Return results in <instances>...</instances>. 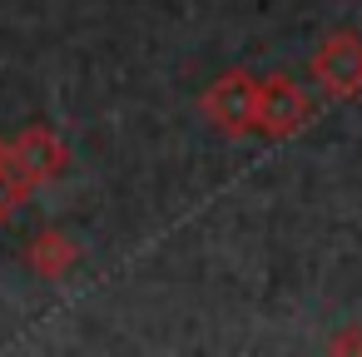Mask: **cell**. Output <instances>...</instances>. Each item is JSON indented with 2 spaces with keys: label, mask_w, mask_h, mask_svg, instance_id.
Instances as JSON below:
<instances>
[{
  "label": "cell",
  "mask_w": 362,
  "mask_h": 357,
  "mask_svg": "<svg viewBox=\"0 0 362 357\" xmlns=\"http://www.w3.org/2000/svg\"><path fill=\"white\" fill-rule=\"evenodd\" d=\"M313 119V100L293 75H263L258 80V100H253V129L268 139H288Z\"/></svg>",
  "instance_id": "3"
},
{
  "label": "cell",
  "mask_w": 362,
  "mask_h": 357,
  "mask_svg": "<svg viewBox=\"0 0 362 357\" xmlns=\"http://www.w3.org/2000/svg\"><path fill=\"white\" fill-rule=\"evenodd\" d=\"M253 100H258V80L248 70H223L209 80V90L199 95V115L223 134V139H243L253 129Z\"/></svg>",
  "instance_id": "2"
},
{
  "label": "cell",
  "mask_w": 362,
  "mask_h": 357,
  "mask_svg": "<svg viewBox=\"0 0 362 357\" xmlns=\"http://www.w3.org/2000/svg\"><path fill=\"white\" fill-rule=\"evenodd\" d=\"M75 258H80V248H75L60 228H45V233L30 238V273H35V278L60 283V278L75 268Z\"/></svg>",
  "instance_id": "5"
},
{
  "label": "cell",
  "mask_w": 362,
  "mask_h": 357,
  "mask_svg": "<svg viewBox=\"0 0 362 357\" xmlns=\"http://www.w3.org/2000/svg\"><path fill=\"white\" fill-rule=\"evenodd\" d=\"M30 199V179L11 164V154H6V144H0V223H6L21 204Z\"/></svg>",
  "instance_id": "6"
},
{
  "label": "cell",
  "mask_w": 362,
  "mask_h": 357,
  "mask_svg": "<svg viewBox=\"0 0 362 357\" xmlns=\"http://www.w3.org/2000/svg\"><path fill=\"white\" fill-rule=\"evenodd\" d=\"M6 154H11V164L30 179V189L45 184V179H55V174L65 169V144H60V134H55L50 124H25V129L6 144Z\"/></svg>",
  "instance_id": "4"
},
{
  "label": "cell",
  "mask_w": 362,
  "mask_h": 357,
  "mask_svg": "<svg viewBox=\"0 0 362 357\" xmlns=\"http://www.w3.org/2000/svg\"><path fill=\"white\" fill-rule=\"evenodd\" d=\"M308 80L317 85L322 100L342 105L352 95H362V35L357 30H327L308 60Z\"/></svg>",
  "instance_id": "1"
}]
</instances>
